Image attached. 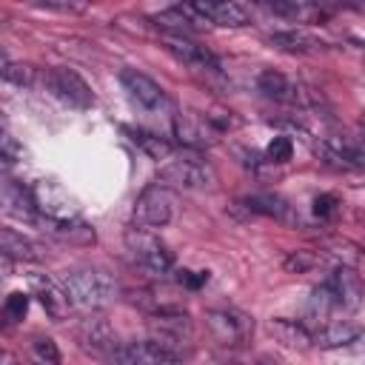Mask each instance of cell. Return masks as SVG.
<instances>
[{"label": "cell", "instance_id": "cell-8", "mask_svg": "<svg viewBox=\"0 0 365 365\" xmlns=\"http://www.w3.org/2000/svg\"><path fill=\"white\" fill-rule=\"evenodd\" d=\"M120 86H123V91L128 94V100H131L137 108L148 111V114H157V111H165V108H168V94H165V88H163L157 80H151L148 74L137 71V68H123V71H120Z\"/></svg>", "mask_w": 365, "mask_h": 365}, {"label": "cell", "instance_id": "cell-23", "mask_svg": "<svg viewBox=\"0 0 365 365\" xmlns=\"http://www.w3.org/2000/svg\"><path fill=\"white\" fill-rule=\"evenodd\" d=\"M154 23H157L163 31L174 34V37H188V34H194V31H197V20H194L182 6L154 14Z\"/></svg>", "mask_w": 365, "mask_h": 365}, {"label": "cell", "instance_id": "cell-17", "mask_svg": "<svg viewBox=\"0 0 365 365\" xmlns=\"http://www.w3.org/2000/svg\"><path fill=\"white\" fill-rule=\"evenodd\" d=\"M268 43L277 48V51H285V54H317L325 48V40H319L317 34L305 31V29H285V31H274L268 37Z\"/></svg>", "mask_w": 365, "mask_h": 365}, {"label": "cell", "instance_id": "cell-5", "mask_svg": "<svg viewBox=\"0 0 365 365\" xmlns=\"http://www.w3.org/2000/svg\"><path fill=\"white\" fill-rule=\"evenodd\" d=\"M174 217V191L165 182H151L134 200V222L143 228H163Z\"/></svg>", "mask_w": 365, "mask_h": 365}, {"label": "cell", "instance_id": "cell-36", "mask_svg": "<svg viewBox=\"0 0 365 365\" xmlns=\"http://www.w3.org/2000/svg\"><path fill=\"white\" fill-rule=\"evenodd\" d=\"M0 356H3V354H0Z\"/></svg>", "mask_w": 365, "mask_h": 365}, {"label": "cell", "instance_id": "cell-1", "mask_svg": "<svg viewBox=\"0 0 365 365\" xmlns=\"http://www.w3.org/2000/svg\"><path fill=\"white\" fill-rule=\"evenodd\" d=\"M57 282H60L68 305L77 311H86V314L108 308L120 297V285H117L114 274H108L100 265H74V268L63 271Z\"/></svg>", "mask_w": 365, "mask_h": 365}, {"label": "cell", "instance_id": "cell-6", "mask_svg": "<svg viewBox=\"0 0 365 365\" xmlns=\"http://www.w3.org/2000/svg\"><path fill=\"white\" fill-rule=\"evenodd\" d=\"M182 9L197 23H211L220 29H240L251 23V11L240 0H185Z\"/></svg>", "mask_w": 365, "mask_h": 365}, {"label": "cell", "instance_id": "cell-32", "mask_svg": "<svg viewBox=\"0 0 365 365\" xmlns=\"http://www.w3.org/2000/svg\"><path fill=\"white\" fill-rule=\"evenodd\" d=\"M314 211H317L319 217H334V214H336V197H331V194L317 197V200H314Z\"/></svg>", "mask_w": 365, "mask_h": 365}, {"label": "cell", "instance_id": "cell-35", "mask_svg": "<svg viewBox=\"0 0 365 365\" xmlns=\"http://www.w3.org/2000/svg\"><path fill=\"white\" fill-rule=\"evenodd\" d=\"M0 57H3V48H0Z\"/></svg>", "mask_w": 365, "mask_h": 365}, {"label": "cell", "instance_id": "cell-22", "mask_svg": "<svg viewBox=\"0 0 365 365\" xmlns=\"http://www.w3.org/2000/svg\"><path fill=\"white\" fill-rule=\"evenodd\" d=\"M271 334L288 345V348H308L314 345V334L308 322H294V319H274L271 322Z\"/></svg>", "mask_w": 365, "mask_h": 365}, {"label": "cell", "instance_id": "cell-30", "mask_svg": "<svg viewBox=\"0 0 365 365\" xmlns=\"http://www.w3.org/2000/svg\"><path fill=\"white\" fill-rule=\"evenodd\" d=\"M314 262H317V257H311L308 251H294V254L285 259V268H288V271H308Z\"/></svg>", "mask_w": 365, "mask_h": 365}, {"label": "cell", "instance_id": "cell-2", "mask_svg": "<svg viewBox=\"0 0 365 365\" xmlns=\"http://www.w3.org/2000/svg\"><path fill=\"white\" fill-rule=\"evenodd\" d=\"M125 251H128V259L140 271H145L151 277H165V274L174 271V254H171V248L154 231H148L143 225L125 231Z\"/></svg>", "mask_w": 365, "mask_h": 365}, {"label": "cell", "instance_id": "cell-25", "mask_svg": "<svg viewBox=\"0 0 365 365\" xmlns=\"http://www.w3.org/2000/svg\"><path fill=\"white\" fill-rule=\"evenodd\" d=\"M125 134H131V143L140 145L151 160H165L174 151V143L160 137V134H151V131H143V128H125Z\"/></svg>", "mask_w": 365, "mask_h": 365}, {"label": "cell", "instance_id": "cell-33", "mask_svg": "<svg viewBox=\"0 0 365 365\" xmlns=\"http://www.w3.org/2000/svg\"><path fill=\"white\" fill-rule=\"evenodd\" d=\"M26 305H29V299H26L23 294H11L9 302H6V311H9L11 317H23V314H26Z\"/></svg>", "mask_w": 365, "mask_h": 365}, {"label": "cell", "instance_id": "cell-27", "mask_svg": "<svg viewBox=\"0 0 365 365\" xmlns=\"http://www.w3.org/2000/svg\"><path fill=\"white\" fill-rule=\"evenodd\" d=\"M31 3L60 14H86L91 9V0H31Z\"/></svg>", "mask_w": 365, "mask_h": 365}, {"label": "cell", "instance_id": "cell-20", "mask_svg": "<svg viewBox=\"0 0 365 365\" xmlns=\"http://www.w3.org/2000/svg\"><path fill=\"white\" fill-rule=\"evenodd\" d=\"M0 257L9 259H23V262H34L40 259V248L31 237L14 231V228H3L0 225Z\"/></svg>", "mask_w": 365, "mask_h": 365}, {"label": "cell", "instance_id": "cell-31", "mask_svg": "<svg viewBox=\"0 0 365 365\" xmlns=\"http://www.w3.org/2000/svg\"><path fill=\"white\" fill-rule=\"evenodd\" d=\"M34 354L40 356V359H48V362H60V351H57V345L51 342V339H34Z\"/></svg>", "mask_w": 365, "mask_h": 365}, {"label": "cell", "instance_id": "cell-21", "mask_svg": "<svg viewBox=\"0 0 365 365\" xmlns=\"http://www.w3.org/2000/svg\"><path fill=\"white\" fill-rule=\"evenodd\" d=\"M31 285H34V294H37V299L43 302V308L48 311L51 319H63V317L68 314L71 305H68V299H66L60 282H54V279H48V277H34Z\"/></svg>", "mask_w": 365, "mask_h": 365}, {"label": "cell", "instance_id": "cell-16", "mask_svg": "<svg viewBox=\"0 0 365 365\" xmlns=\"http://www.w3.org/2000/svg\"><path fill=\"white\" fill-rule=\"evenodd\" d=\"M257 91L274 103H299L305 97V88L299 83H294L291 77H285L282 71H274V68H265L257 77Z\"/></svg>", "mask_w": 365, "mask_h": 365}, {"label": "cell", "instance_id": "cell-13", "mask_svg": "<svg viewBox=\"0 0 365 365\" xmlns=\"http://www.w3.org/2000/svg\"><path fill=\"white\" fill-rule=\"evenodd\" d=\"M163 46H165V51H168L177 63L188 66V68H194V71H217V68H220V60H217L205 46H200V43H194V40H188V37H174V34H168Z\"/></svg>", "mask_w": 365, "mask_h": 365}, {"label": "cell", "instance_id": "cell-12", "mask_svg": "<svg viewBox=\"0 0 365 365\" xmlns=\"http://www.w3.org/2000/svg\"><path fill=\"white\" fill-rule=\"evenodd\" d=\"M74 336H77L80 348L88 351V354H94V356H111V351L120 345V342H117V334L111 331V325H108L106 319H100V317L83 319V322L77 325Z\"/></svg>", "mask_w": 365, "mask_h": 365}, {"label": "cell", "instance_id": "cell-15", "mask_svg": "<svg viewBox=\"0 0 365 365\" xmlns=\"http://www.w3.org/2000/svg\"><path fill=\"white\" fill-rule=\"evenodd\" d=\"M317 157L325 165L339 168V171H356V168H362V151H359V145L351 143V140H345V137L342 140H322L317 145Z\"/></svg>", "mask_w": 365, "mask_h": 365}, {"label": "cell", "instance_id": "cell-19", "mask_svg": "<svg viewBox=\"0 0 365 365\" xmlns=\"http://www.w3.org/2000/svg\"><path fill=\"white\" fill-rule=\"evenodd\" d=\"M43 225H46L43 231H48L54 240L68 242V245H91L97 240L94 228L86 225L80 217H74V220H46Z\"/></svg>", "mask_w": 365, "mask_h": 365}, {"label": "cell", "instance_id": "cell-34", "mask_svg": "<svg viewBox=\"0 0 365 365\" xmlns=\"http://www.w3.org/2000/svg\"><path fill=\"white\" fill-rule=\"evenodd\" d=\"M3 123H6V120H3V108H0V128H3Z\"/></svg>", "mask_w": 365, "mask_h": 365}, {"label": "cell", "instance_id": "cell-29", "mask_svg": "<svg viewBox=\"0 0 365 365\" xmlns=\"http://www.w3.org/2000/svg\"><path fill=\"white\" fill-rule=\"evenodd\" d=\"M265 157H268L271 163H288V160H291V140H288V137H274V143L268 145Z\"/></svg>", "mask_w": 365, "mask_h": 365}, {"label": "cell", "instance_id": "cell-11", "mask_svg": "<svg viewBox=\"0 0 365 365\" xmlns=\"http://www.w3.org/2000/svg\"><path fill=\"white\" fill-rule=\"evenodd\" d=\"M151 331H154V336L151 339H157L160 345H165V348H171V351H177L180 356H182V342H188V336H191V322H188V317L185 314H177V311H160V314H154L151 317Z\"/></svg>", "mask_w": 365, "mask_h": 365}, {"label": "cell", "instance_id": "cell-10", "mask_svg": "<svg viewBox=\"0 0 365 365\" xmlns=\"http://www.w3.org/2000/svg\"><path fill=\"white\" fill-rule=\"evenodd\" d=\"M111 362H125V365H160V362H177L182 359L177 351L160 345L157 339H145V342H125L117 345L108 356Z\"/></svg>", "mask_w": 365, "mask_h": 365}, {"label": "cell", "instance_id": "cell-26", "mask_svg": "<svg viewBox=\"0 0 365 365\" xmlns=\"http://www.w3.org/2000/svg\"><path fill=\"white\" fill-rule=\"evenodd\" d=\"M0 80H6L11 86H20V88H31L37 83V68L29 66V63H14L3 54L0 57Z\"/></svg>", "mask_w": 365, "mask_h": 365}, {"label": "cell", "instance_id": "cell-28", "mask_svg": "<svg viewBox=\"0 0 365 365\" xmlns=\"http://www.w3.org/2000/svg\"><path fill=\"white\" fill-rule=\"evenodd\" d=\"M17 157H20V145H17V140H14L6 128H0V168L14 165Z\"/></svg>", "mask_w": 365, "mask_h": 365}, {"label": "cell", "instance_id": "cell-18", "mask_svg": "<svg viewBox=\"0 0 365 365\" xmlns=\"http://www.w3.org/2000/svg\"><path fill=\"white\" fill-rule=\"evenodd\" d=\"M311 334H314V345H322V348H339V345L359 342L362 328L354 325V322H348V319H334V322H322L319 328L311 325Z\"/></svg>", "mask_w": 365, "mask_h": 365}, {"label": "cell", "instance_id": "cell-14", "mask_svg": "<svg viewBox=\"0 0 365 365\" xmlns=\"http://www.w3.org/2000/svg\"><path fill=\"white\" fill-rule=\"evenodd\" d=\"M0 208L6 214H11V217L23 220V222H34V225L43 222V217L37 211V202L31 197V188H26L20 182H11L9 180V182L0 185Z\"/></svg>", "mask_w": 365, "mask_h": 365}, {"label": "cell", "instance_id": "cell-24", "mask_svg": "<svg viewBox=\"0 0 365 365\" xmlns=\"http://www.w3.org/2000/svg\"><path fill=\"white\" fill-rule=\"evenodd\" d=\"M242 205L251 214H265V217H274V220H288L291 217V205L277 194H254V197H245Z\"/></svg>", "mask_w": 365, "mask_h": 365}, {"label": "cell", "instance_id": "cell-4", "mask_svg": "<svg viewBox=\"0 0 365 365\" xmlns=\"http://www.w3.org/2000/svg\"><path fill=\"white\" fill-rule=\"evenodd\" d=\"M205 325L220 348H245L254 336V317L240 308H211L205 311Z\"/></svg>", "mask_w": 365, "mask_h": 365}, {"label": "cell", "instance_id": "cell-7", "mask_svg": "<svg viewBox=\"0 0 365 365\" xmlns=\"http://www.w3.org/2000/svg\"><path fill=\"white\" fill-rule=\"evenodd\" d=\"M43 86L51 97H57L60 103L71 106V108H91L94 106V94L88 88V83L66 66H54L43 74Z\"/></svg>", "mask_w": 365, "mask_h": 365}, {"label": "cell", "instance_id": "cell-9", "mask_svg": "<svg viewBox=\"0 0 365 365\" xmlns=\"http://www.w3.org/2000/svg\"><path fill=\"white\" fill-rule=\"evenodd\" d=\"M31 197L37 202V211L46 220H74L80 217V208H77V200L54 180H40L31 185ZM40 222V225H43Z\"/></svg>", "mask_w": 365, "mask_h": 365}, {"label": "cell", "instance_id": "cell-3", "mask_svg": "<svg viewBox=\"0 0 365 365\" xmlns=\"http://www.w3.org/2000/svg\"><path fill=\"white\" fill-rule=\"evenodd\" d=\"M160 182L171 188H205L214 182V168L200 151L185 148L180 154L174 148L160 165Z\"/></svg>", "mask_w": 365, "mask_h": 365}]
</instances>
